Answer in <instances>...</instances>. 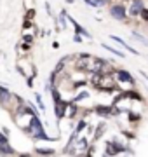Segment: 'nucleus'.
<instances>
[{
    "label": "nucleus",
    "mask_w": 148,
    "mask_h": 157,
    "mask_svg": "<svg viewBox=\"0 0 148 157\" xmlns=\"http://www.w3.org/2000/svg\"><path fill=\"white\" fill-rule=\"evenodd\" d=\"M87 148V140L86 138H80V140L75 141V150L77 152H82V150H86Z\"/></svg>",
    "instance_id": "9d476101"
},
{
    "label": "nucleus",
    "mask_w": 148,
    "mask_h": 157,
    "mask_svg": "<svg viewBox=\"0 0 148 157\" xmlns=\"http://www.w3.org/2000/svg\"><path fill=\"white\" fill-rule=\"evenodd\" d=\"M66 59H68V58H61V59H59V63H57L56 65V68H54V73H59L63 70V67H65V65H66Z\"/></svg>",
    "instance_id": "9b49d317"
},
{
    "label": "nucleus",
    "mask_w": 148,
    "mask_h": 157,
    "mask_svg": "<svg viewBox=\"0 0 148 157\" xmlns=\"http://www.w3.org/2000/svg\"><path fill=\"white\" fill-rule=\"evenodd\" d=\"M59 25H61L63 28H66V12H65V11L59 14Z\"/></svg>",
    "instance_id": "4468645a"
},
{
    "label": "nucleus",
    "mask_w": 148,
    "mask_h": 157,
    "mask_svg": "<svg viewBox=\"0 0 148 157\" xmlns=\"http://www.w3.org/2000/svg\"><path fill=\"white\" fill-rule=\"evenodd\" d=\"M110 14L115 17V19H119V21H124L125 16H127V11H125V7L124 6H112L110 7Z\"/></svg>",
    "instance_id": "20e7f679"
},
{
    "label": "nucleus",
    "mask_w": 148,
    "mask_h": 157,
    "mask_svg": "<svg viewBox=\"0 0 148 157\" xmlns=\"http://www.w3.org/2000/svg\"><path fill=\"white\" fill-rule=\"evenodd\" d=\"M11 98H12L11 91L6 89V87H0V105H2V107H7L9 101H11Z\"/></svg>",
    "instance_id": "39448f33"
},
{
    "label": "nucleus",
    "mask_w": 148,
    "mask_h": 157,
    "mask_svg": "<svg viewBox=\"0 0 148 157\" xmlns=\"http://www.w3.org/2000/svg\"><path fill=\"white\" fill-rule=\"evenodd\" d=\"M28 131H33L35 138H40V140H51L47 135H44L46 131H44V128H42V124H40V119L39 117L31 119V129H28Z\"/></svg>",
    "instance_id": "7ed1b4c3"
},
{
    "label": "nucleus",
    "mask_w": 148,
    "mask_h": 157,
    "mask_svg": "<svg viewBox=\"0 0 148 157\" xmlns=\"http://www.w3.org/2000/svg\"><path fill=\"white\" fill-rule=\"evenodd\" d=\"M96 112L99 113V115H103V117H106L110 113V108L108 107H96Z\"/></svg>",
    "instance_id": "f8f14e48"
},
{
    "label": "nucleus",
    "mask_w": 148,
    "mask_h": 157,
    "mask_svg": "<svg viewBox=\"0 0 148 157\" xmlns=\"http://www.w3.org/2000/svg\"><path fill=\"white\" fill-rule=\"evenodd\" d=\"M7 154H16L14 148H11L9 143H0V155H7Z\"/></svg>",
    "instance_id": "1a4fd4ad"
},
{
    "label": "nucleus",
    "mask_w": 148,
    "mask_h": 157,
    "mask_svg": "<svg viewBox=\"0 0 148 157\" xmlns=\"http://www.w3.org/2000/svg\"><path fill=\"white\" fill-rule=\"evenodd\" d=\"M23 40H24V42H28V44H30V42L33 40V37H31V35H24V37H23Z\"/></svg>",
    "instance_id": "4be33fe9"
},
{
    "label": "nucleus",
    "mask_w": 148,
    "mask_h": 157,
    "mask_svg": "<svg viewBox=\"0 0 148 157\" xmlns=\"http://www.w3.org/2000/svg\"><path fill=\"white\" fill-rule=\"evenodd\" d=\"M0 143H7V135L6 133H4V135L0 133Z\"/></svg>",
    "instance_id": "412c9836"
},
{
    "label": "nucleus",
    "mask_w": 148,
    "mask_h": 157,
    "mask_svg": "<svg viewBox=\"0 0 148 157\" xmlns=\"http://www.w3.org/2000/svg\"><path fill=\"white\" fill-rule=\"evenodd\" d=\"M92 59H94V56H89V54H79L77 59H75V68L80 70V72H89L91 73Z\"/></svg>",
    "instance_id": "f257e3e1"
},
{
    "label": "nucleus",
    "mask_w": 148,
    "mask_h": 157,
    "mask_svg": "<svg viewBox=\"0 0 148 157\" xmlns=\"http://www.w3.org/2000/svg\"><path fill=\"white\" fill-rule=\"evenodd\" d=\"M37 154H54V150H52V148H49V150H42V148H37Z\"/></svg>",
    "instance_id": "a211bd4d"
},
{
    "label": "nucleus",
    "mask_w": 148,
    "mask_h": 157,
    "mask_svg": "<svg viewBox=\"0 0 148 157\" xmlns=\"http://www.w3.org/2000/svg\"><path fill=\"white\" fill-rule=\"evenodd\" d=\"M141 9H143V4L139 2V0H134V2H132V6L129 7V14H131L132 17H136V16L141 14Z\"/></svg>",
    "instance_id": "423d86ee"
},
{
    "label": "nucleus",
    "mask_w": 148,
    "mask_h": 157,
    "mask_svg": "<svg viewBox=\"0 0 148 157\" xmlns=\"http://www.w3.org/2000/svg\"><path fill=\"white\" fill-rule=\"evenodd\" d=\"M51 93H52V98H54V103H56V101H59V100H61V96H59V93H57L56 89H52Z\"/></svg>",
    "instance_id": "f3484780"
},
{
    "label": "nucleus",
    "mask_w": 148,
    "mask_h": 157,
    "mask_svg": "<svg viewBox=\"0 0 148 157\" xmlns=\"http://www.w3.org/2000/svg\"><path fill=\"white\" fill-rule=\"evenodd\" d=\"M115 78L112 75H99V80L96 84V89L99 91H113L115 89Z\"/></svg>",
    "instance_id": "f03ea898"
},
{
    "label": "nucleus",
    "mask_w": 148,
    "mask_h": 157,
    "mask_svg": "<svg viewBox=\"0 0 148 157\" xmlns=\"http://www.w3.org/2000/svg\"><path fill=\"white\" fill-rule=\"evenodd\" d=\"M87 96H89L87 93H80V94L77 96V98H75V101H80V100H84V98H87Z\"/></svg>",
    "instance_id": "6ab92c4d"
},
{
    "label": "nucleus",
    "mask_w": 148,
    "mask_h": 157,
    "mask_svg": "<svg viewBox=\"0 0 148 157\" xmlns=\"http://www.w3.org/2000/svg\"><path fill=\"white\" fill-rule=\"evenodd\" d=\"M0 87H2V86H0Z\"/></svg>",
    "instance_id": "b1692460"
},
{
    "label": "nucleus",
    "mask_w": 148,
    "mask_h": 157,
    "mask_svg": "<svg viewBox=\"0 0 148 157\" xmlns=\"http://www.w3.org/2000/svg\"><path fill=\"white\" fill-rule=\"evenodd\" d=\"M35 98H37V103H39V105H40V108H42V110H44V108H46V107H44V103H42V98H40L39 94L35 96Z\"/></svg>",
    "instance_id": "aec40b11"
},
{
    "label": "nucleus",
    "mask_w": 148,
    "mask_h": 157,
    "mask_svg": "<svg viewBox=\"0 0 148 157\" xmlns=\"http://www.w3.org/2000/svg\"><path fill=\"white\" fill-rule=\"evenodd\" d=\"M21 49L23 51H30V44L26 42V44H21Z\"/></svg>",
    "instance_id": "5701e85b"
},
{
    "label": "nucleus",
    "mask_w": 148,
    "mask_h": 157,
    "mask_svg": "<svg viewBox=\"0 0 148 157\" xmlns=\"http://www.w3.org/2000/svg\"><path fill=\"white\" fill-rule=\"evenodd\" d=\"M117 77H119L120 80H124V82L134 84V78L131 77V73H129V72H125V70H119V72H117Z\"/></svg>",
    "instance_id": "6e6552de"
},
{
    "label": "nucleus",
    "mask_w": 148,
    "mask_h": 157,
    "mask_svg": "<svg viewBox=\"0 0 148 157\" xmlns=\"http://www.w3.org/2000/svg\"><path fill=\"white\" fill-rule=\"evenodd\" d=\"M103 47L106 51H110V52H113V54H117V56H120V58H124V52H120V51H115L113 47H110V45H106V44H103Z\"/></svg>",
    "instance_id": "ddd939ff"
},
{
    "label": "nucleus",
    "mask_w": 148,
    "mask_h": 157,
    "mask_svg": "<svg viewBox=\"0 0 148 157\" xmlns=\"http://www.w3.org/2000/svg\"><path fill=\"white\" fill-rule=\"evenodd\" d=\"M139 16H141L143 21H148V9H146V7H143V9H141V14H139Z\"/></svg>",
    "instance_id": "dca6fc26"
},
{
    "label": "nucleus",
    "mask_w": 148,
    "mask_h": 157,
    "mask_svg": "<svg viewBox=\"0 0 148 157\" xmlns=\"http://www.w3.org/2000/svg\"><path fill=\"white\" fill-rule=\"evenodd\" d=\"M35 14H37V11H35V9H30V11H26V16H24V19L31 21V19L35 17Z\"/></svg>",
    "instance_id": "2eb2a0df"
},
{
    "label": "nucleus",
    "mask_w": 148,
    "mask_h": 157,
    "mask_svg": "<svg viewBox=\"0 0 148 157\" xmlns=\"http://www.w3.org/2000/svg\"><path fill=\"white\" fill-rule=\"evenodd\" d=\"M112 40H115V42H119V44L122 45V47H124V49H127V51H129V52H131V54H136V56H138V54H139V52H138L136 49H132L131 45H129V44H125L124 40H122V39H119V37H117V35H112Z\"/></svg>",
    "instance_id": "0eeeda50"
}]
</instances>
